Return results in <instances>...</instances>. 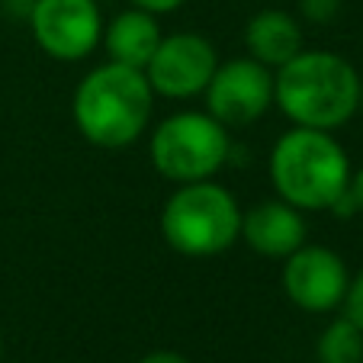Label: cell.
I'll list each match as a JSON object with an SVG mask.
<instances>
[{"mask_svg": "<svg viewBox=\"0 0 363 363\" xmlns=\"http://www.w3.org/2000/svg\"><path fill=\"white\" fill-rule=\"evenodd\" d=\"M357 68L328 48H302L274 71V103L293 125L335 132L360 110Z\"/></svg>", "mask_w": 363, "mask_h": 363, "instance_id": "6da1fadb", "label": "cell"}, {"mask_svg": "<svg viewBox=\"0 0 363 363\" xmlns=\"http://www.w3.org/2000/svg\"><path fill=\"white\" fill-rule=\"evenodd\" d=\"M155 90L145 71L119 62H103L84 74L71 100L74 125L96 148H125L148 132Z\"/></svg>", "mask_w": 363, "mask_h": 363, "instance_id": "7a4b0ae2", "label": "cell"}, {"mask_svg": "<svg viewBox=\"0 0 363 363\" xmlns=\"http://www.w3.org/2000/svg\"><path fill=\"white\" fill-rule=\"evenodd\" d=\"M270 184L302 213L335 209L350 184V158L331 132L293 125L270 148Z\"/></svg>", "mask_w": 363, "mask_h": 363, "instance_id": "3957f363", "label": "cell"}, {"mask_svg": "<svg viewBox=\"0 0 363 363\" xmlns=\"http://www.w3.org/2000/svg\"><path fill=\"white\" fill-rule=\"evenodd\" d=\"M161 235L184 257L225 254L241 235V206L228 186L216 180L177 184L161 209Z\"/></svg>", "mask_w": 363, "mask_h": 363, "instance_id": "277c9868", "label": "cell"}, {"mask_svg": "<svg viewBox=\"0 0 363 363\" xmlns=\"http://www.w3.org/2000/svg\"><path fill=\"white\" fill-rule=\"evenodd\" d=\"M148 155L151 167L171 184L213 180L232 155V135L206 110H184L151 129Z\"/></svg>", "mask_w": 363, "mask_h": 363, "instance_id": "5b68a950", "label": "cell"}, {"mask_svg": "<svg viewBox=\"0 0 363 363\" xmlns=\"http://www.w3.org/2000/svg\"><path fill=\"white\" fill-rule=\"evenodd\" d=\"M206 113L228 132L257 123L274 106V71L254 58L219 62L213 81L206 84Z\"/></svg>", "mask_w": 363, "mask_h": 363, "instance_id": "8992f818", "label": "cell"}, {"mask_svg": "<svg viewBox=\"0 0 363 363\" xmlns=\"http://www.w3.org/2000/svg\"><path fill=\"white\" fill-rule=\"evenodd\" d=\"M219 68V52L206 35L199 33H171L161 35L155 55L145 65L155 96L164 100H190L206 90Z\"/></svg>", "mask_w": 363, "mask_h": 363, "instance_id": "52a82bcc", "label": "cell"}, {"mask_svg": "<svg viewBox=\"0 0 363 363\" xmlns=\"http://www.w3.org/2000/svg\"><path fill=\"white\" fill-rule=\"evenodd\" d=\"M29 29L55 62H81L100 45L103 13L96 0H33Z\"/></svg>", "mask_w": 363, "mask_h": 363, "instance_id": "ba28073f", "label": "cell"}, {"mask_svg": "<svg viewBox=\"0 0 363 363\" xmlns=\"http://www.w3.org/2000/svg\"><path fill=\"white\" fill-rule=\"evenodd\" d=\"M283 293L302 312H335L350 286L347 264L325 245H302L283 261Z\"/></svg>", "mask_w": 363, "mask_h": 363, "instance_id": "9c48e42d", "label": "cell"}, {"mask_svg": "<svg viewBox=\"0 0 363 363\" xmlns=\"http://www.w3.org/2000/svg\"><path fill=\"white\" fill-rule=\"evenodd\" d=\"M306 213L289 206L286 199H264L251 209H241V235L238 238L254 254L270 261H286L296 247L306 245Z\"/></svg>", "mask_w": 363, "mask_h": 363, "instance_id": "30bf717a", "label": "cell"}, {"mask_svg": "<svg viewBox=\"0 0 363 363\" xmlns=\"http://www.w3.org/2000/svg\"><path fill=\"white\" fill-rule=\"evenodd\" d=\"M302 48H306L302 23L286 10H261V13H254L247 20L245 52L247 58L267 65L270 71H277L289 58H296Z\"/></svg>", "mask_w": 363, "mask_h": 363, "instance_id": "8fae6325", "label": "cell"}, {"mask_svg": "<svg viewBox=\"0 0 363 363\" xmlns=\"http://www.w3.org/2000/svg\"><path fill=\"white\" fill-rule=\"evenodd\" d=\"M161 35L164 33H161L158 16L142 7H129L103 26L100 42L106 45V55H110L106 62H119L142 71L148 65V58L155 55Z\"/></svg>", "mask_w": 363, "mask_h": 363, "instance_id": "7c38bea8", "label": "cell"}, {"mask_svg": "<svg viewBox=\"0 0 363 363\" xmlns=\"http://www.w3.org/2000/svg\"><path fill=\"white\" fill-rule=\"evenodd\" d=\"M318 363H363V331L347 315L325 325L315 344Z\"/></svg>", "mask_w": 363, "mask_h": 363, "instance_id": "4fadbf2b", "label": "cell"}, {"mask_svg": "<svg viewBox=\"0 0 363 363\" xmlns=\"http://www.w3.org/2000/svg\"><path fill=\"white\" fill-rule=\"evenodd\" d=\"M331 213L341 216V219H347V216H363V167L360 171H350L347 190H344V196L335 203Z\"/></svg>", "mask_w": 363, "mask_h": 363, "instance_id": "5bb4252c", "label": "cell"}, {"mask_svg": "<svg viewBox=\"0 0 363 363\" xmlns=\"http://www.w3.org/2000/svg\"><path fill=\"white\" fill-rule=\"evenodd\" d=\"M299 13L312 26H328L341 13V0H299Z\"/></svg>", "mask_w": 363, "mask_h": 363, "instance_id": "9a60e30c", "label": "cell"}, {"mask_svg": "<svg viewBox=\"0 0 363 363\" xmlns=\"http://www.w3.org/2000/svg\"><path fill=\"white\" fill-rule=\"evenodd\" d=\"M344 315L363 331V270L357 277H350V286H347V296H344Z\"/></svg>", "mask_w": 363, "mask_h": 363, "instance_id": "2e32d148", "label": "cell"}, {"mask_svg": "<svg viewBox=\"0 0 363 363\" xmlns=\"http://www.w3.org/2000/svg\"><path fill=\"white\" fill-rule=\"evenodd\" d=\"M129 4H132V7L148 10V13H155V16H164V13H174V10H180L186 0H129Z\"/></svg>", "mask_w": 363, "mask_h": 363, "instance_id": "e0dca14e", "label": "cell"}, {"mask_svg": "<svg viewBox=\"0 0 363 363\" xmlns=\"http://www.w3.org/2000/svg\"><path fill=\"white\" fill-rule=\"evenodd\" d=\"M138 363H190V360L184 354H177V350H151Z\"/></svg>", "mask_w": 363, "mask_h": 363, "instance_id": "ac0fdd59", "label": "cell"}, {"mask_svg": "<svg viewBox=\"0 0 363 363\" xmlns=\"http://www.w3.org/2000/svg\"><path fill=\"white\" fill-rule=\"evenodd\" d=\"M357 113H363V81H360V110Z\"/></svg>", "mask_w": 363, "mask_h": 363, "instance_id": "d6986e66", "label": "cell"}, {"mask_svg": "<svg viewBox=\"0 0 363 363\" xmlns=\"http://www.w3.org/2000/svg\"><path fill=\"white\" fill-rule=\"evenodd\" d=\"M0 357H4V337H0Z\"/></svg>", "mask_w": 363, "mask_h": 363, "instance_id": "ffe728a7", "label": "cell"}]
</instances>
